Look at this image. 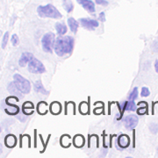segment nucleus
<instances>
[{
  "mask_svg": "<svg viewBox=\"0 0 158 158\" xmlns=\"http://www.w3.org/2000/svg\"><path fill=\"white\" fill-rule=\"evenodd\" d=\"M74 39L71 36H60L55 43V52L58 56L69 55L73 51Z\"/></svg>",
  "mask_w": 158,
  "mask_h": 158,
  "instance_id": "1",
  "label": "nucleus"
},
{
  "mask_svg": "<svg viewBox=\"0 0 158 158\" xmlns=\"http://www.w3.org/2000/svg\"><path fill=\"white\" fill-rule=\"evenodd\" d=\"M38 15L40 18H50V19H61L62 17V13L57 10L53 5L40 6L37 8Z\"/></svg>",
  "mask_w": 158,
  "mask_h": 158,
  "instance_id": "2",
  "label": "nucleus"
},
{
  "mask_svg": "<svg viewBox=\"0 0 158 158\" xmlns=\"http://www.w3.org/2000/svg\"><path fill=\"white\" fill-rule=\"evenodd\" d=\"M55 34L54 33H47L43 35L41 39V45H42V49L46 53H51L53 48L55 47Z\"/></svg>",
  "mask_w": 158,
  "mask_h": 158,
  "instance_id": "3",
  "label": "nucleus"
},
{
  "mask_svg": "<svg viewBox=\"0 0 158 158\" xmlns=\"http://www.w3.org/2000/svg\"><path fill=\"white\" fill-rule=\"evenodd\" d=\"M13 79L15 84L17 85V86L19 88V90L22 91L23 93L27 94L30 92L31 90V85L27 79H26L25 77H23L22 76H20L19 74H15L13 76Z\"/></svg>",
  "mask_w": 158,
  "mask_h": 158,
  "instance_id": "4",
  "label": "nucleus"
},
{
  "mask_svg": "<svg viewBox=\"0 0 158 158\" xmlns=\"http://www.w3.org/2000/svg\"><path fill=\"white\" fill-rule=\"evenodd\" d=\"M28 70L33 74H41L45 72L46 69L42 62L34 57L28 63Z\"/></svg>",
  "mask_w": 158,
  "mask_h": 158,
  "instance_id": "5",
  "label": "nucleus"
},
{
  "mask_svg": "<svg viewBox=\"0 0 158 158\" xmlns=\"http://www.w3.org/2000/svg\"><path fill=\"white\" fill-rule=\"evenodd\" d=\"M79 23L84 28L87 30H94L99 26V23L95 19H86V18H82L79 19Z\"/></svg>",
  "mask_w": 158,
  "mask_h": 158,
  "instance_id": "6",
  "label": "nucleus"
},
{
  "mask_svg": "<svg viewBox=\"0 0 158 158\" xmlns=\"http://www.w3.org/2000/svg\"><path fill=\"white\" fill-rule=\"evenodd\" d=\"M139 118L135 115H128L124 118V126L127 129H134L136 126L138 125Z\"/></svg>",
  "mask_w": 158,
  "mask_h": 158,
  "instance_id": "7",
  "label": "nucleus"
},
{
  "mask_svg": "<svg viewBox=\"0 0 158 158\" xmlns=\"http://www.w3.org/2000/svg\"><path fill=\"white\" fill-rule=\"evenodd\" d=\"M77 2L78 3L79 5L84 7V9H85L87 11L89 12H95V4L93 1L91 0H77Z\"/></svg>",
  "mask_w": 158,
  "mask_h": 158,
  "instance_id": "8",
  "label": "nucleus"
},
{
  "mask_svg": "<svg viewBox=\"0 0 158 158\" xmlns=\"http://www.w3.org/2000/svg\"><path fill=\"white\" fill-rule=\"evenodd\" d=\"M34 58V56L32 53H29V52H25L21 55V56L19 58V64L20 67H25L29 62Z\"/></svg>",
  "mask_w": 158,
  "mask_h": 158,
  "instance_id": "9",
  "label": "nucleus"
},
{
  "mask_svg": "<svg viewBox=\"0 0 158 158\" xmlns=\"http://www.w3.org/2000/svg\"><path fill=\"white\" fill-rule=\"evenodd\" d=\"M8 90H9L11 93H12V94H14V95H16L17 97H19V98H21V97L23 96V92L19 90V88L18 87L17 85L15 84L14 81L9 84V85H8Z\"/></svg>",
  "mask_w": 158,
  "mask_h": 158,
  "instance_id": "10",
  "label": "nucleus"
},
{
  "mask_svg": "<svg viewBox=\"0 0 158 158\" xmlns=\"http://www.w3.org/2000/svg\"><path fill=\"white\" fill-rule=\"evenodd\" d=\"M130 140L129 137L126 135H121L120 136H118V147L121 148H126L129 146Z\"/></svg>",
  "mask_w": 158,
  "mask_h": 158,
  "instance_id": "11",
  "label": "nucleus"
},
{
  "mask_svg": "<svg viewBox=\"0 0 158 158\" xmlns=\"http://www.w3.org/2000/svg\"><path fill=\"white\" fill-rule=\"evenodd\" d=\"M121 108H122L121 109V113H123L124 110H127V111H135V104L134 100L123 102Z\"/></svg>",
  "mask_w": 158,
  "mask_h": 158,
  "instance_id": "12",
  "label": "nucleus"
},
{
  "mask_svg": "<svg viewBox=\"0 0 158 158\" xmlns=\"http://www.w3.org/2000/svg\"><path fill=\"white\" fill-rule=\"evenodd\" d=\"M68 25L69 27V28H70V30H71V32L73 34H77L79 27V22H77L74 18H69Z\"/></svg>",
  "mask_w": 158,
  "mask_h": 158,
  "instance_id": "13",
  "label": "nucleus"
},
{
  "mask_svg": "<svg viewBox=\"0 0 158 158\" xmlns=\"http://www.w3.org/2000/svg\"><path fill=\"white\" fill-rule=\"evenodd\" d=\"M34 89L36 92L38 93H41V94H45V95H48V91L45 90L44 86L42 85L41 82L40 81H36L34 83Z\"/></svg>",
  "mask_w": 158,
  "mask_h": 158,
  "instance_id": "14",
  "label": "nucleus"
},
{
  "mask_svg": "<svg viewBox=\"0 0 158 158\" xmlns=\"http://www.w3.org/2000/svg\"><path fill=\"white\" fill-rule=\"evenodd\" d=\"M55 27H56L57 34H60V35H63V34H65L67 33V27H66V25L63 24V23H56Z\"/></svg>",
  "mask_w": 158,
  "mask_h": 158,
  "instance_id": "15",
  "label": "nucleus"
},
{
  "mask_svg": "<svg viewBox=\"0 0 158 158\" xmlns=\"http://www.w3.org/2000/svg\"><path fill=\"white\" fill-rule=\"evenodd\" d=\"M5 142H6V145L8 148H13L16 145V137L12 135H9L6 137L5 139Z\"/></svg>",
  "mask_w": 158,
  "mask_h": 158,
  "instance_id": "16",
  "label": "nucleus"
},
{
  "mask_svg": "<svg viewBox=\"0 0 158 158\" xmlns=\"http://www.w3.org/2000/svg\"><path fill=\"white\" fill-rule=\"evenodd\" d=\"M73 144L76 146L77 148H81L84 146L85 144V138L81 135H77L74 137L73 140Z\"/></svg>",
  "mask_w": 158,
  "mask_h": 158,
  "instance_id": "17",
  "label": "nucleus"
},
{
  "mask_svg": "<svg viewBox=\"0 0 158 158\" xmlns=\"http://www.w3.org/2000/svg\"><path fill=\"white\" fill-rule=\"evenodd\" d=\"M61 110H62V106L60 105V103L58 102H53L52 105L50 106V111L51 113L55 115H57L61 113Z\"/></svg>",
  "mask_w": 158,
  "mask_h": 158,
  "instance_id": "18",
  "label": "nucleus"
},
{
  "mask_svg": "<svg viewBox=\"0 0 158 158\" xmlns=\"http://www.w3.org/2000/svg\"><path fill=\"white\" fill-rule=\"evenodd\" d=\"M63 1V6L65 8V10L67 11V12H71L73 11V4L70 1H67V0H62Z\"/></svg>",
  "mask_w": 158,
  "mask_h": 158,
  "instance_id": "19",
  "label": "nucleus"
},
{
  "mask_svg": "<svg viewBox=\"0 0 158 158\" xmlns=\"http://www.w3.org/2000/svg\"><path fill=\"white\" fill-rule=\"evenodd\" d=\"M137 97H138V88L135 87L134 90H132V92L129 94L128 99H129V100H135V98H137Z\"/></svg>",
  "mask_w": 158,
  "mask_h": 158,
  "instance_id": "20",
  "label": "nucleus"
},
{
  "mask_svg": "<svg viewBox=\"0 0 158 158\" xmlns=\"http://www.w3.org/2000/svg\"><path fill=\"white\" fill-rule=\"evenodd\" d=\"M88 109H89V106H88V105H87L85 102H83V103L80 105V112L83 113V114L87 113Z\"/></svg>",
  "mask_w": 158,
  "mask_h": 158,
  "instance_id": "21",
  "label": "nucleus"
},
{
  "mask_svg": "<svg viewBox=\"0 0 158 158\" xmlns=\"http://www.w3.org/2000/svg\"><path fill=\"white\" fill-rule=\"evenodd\" d=\"M8 40H9V33H8V32H6V34H4L3 39H2V48H3V49L6 48Z\"/></svg>",
  "mask_w": 158,
  "mask_h": 158,
  "instance_id": "22",
  "label": "nucleus"
},
{
  "mask_svg": "<svg viewBox=\"0 0 158 158\" xmlns=\"http://www.w3.org/2000/svg\"><path fill=\"white\" fill-rule=\"evenodd\" d=\"M11 44H12V46H14V47H16V46L19 45V37H18L17 34H13V35L11 36Z\"/></svg>",
  "mask_w": 158,
  "mask_h": 158,
  "instance_id": "23",
  "label": "nucleus"
},
{
  "mask_svg": "<svg viewBox=\"0 0 158 158\" xmlns=\"http://www.w3.org/2000/svg\"><path fill=\"white\" fill-rule=\"evenodd\" d=\"M149 94H150V91L148 90V87H142L141 88V97H144V98H146V97L149 96Z\"/></svg>",
  "mask_w": 158,
  "mask_h": 158,
  "instance_id": "24",
  "label": "nucleus"
},
{
  "mask_svg": "<svg viewBox=\"0 0 158 158\" xmlns=\"http://www.w3.org/2000/svg\"><path fill=\"white\" fill-rule=\"evenodd\" d=\"M149 130H150V132L152 133L153 135H156V134H157L158 125L155 124V123L150 124V126H149Z\"/></svg>",
  "mask_w": 158,
  "mask_h": 158,
  "instance_id": "25",
  "label": "nucleus"
},
{
  "mask_svg": "<svg viewBox=\"0 0 158 158\" xmlns=\"http://www.w3.org/2000/svg\"><path fill=\"white\" fill-rule=\"evenodd\" d=\"M152 50L156 53H158V37L154 40L152 42Z\"/></svg>",
  "mask_w": 158,
  "mask_h": 158,
  "instance_id": "26",
  "label": "nucleus"
},
{
  "mask_svg": "<svg viewBox=\"0 0 158 158\" xmlns=\"http://www.w3.org/2000/svg\"><path fill=\"white\" fill-rule=\"evenodd\" d=\"M95 2L99 6H107L108 5V2L106 0H95Z\"/></svg>",
  "mask_w": 158,
  "mask_h": 158,
  "instance_id": "27",
  "label": "nucleus"
},
{
  "mask_svg": "<svg viewBox=\"0 0 158 158\" xmlns=\"http://www.w3.org/2000/svg\"><path fill=\"white\" fill-rule=\"evenodd\" d=\"M106 14H105V12L104 11H102L100 12V14H99V20L101 21V22H105L106 21V16H105Z\"/></svg>",
  "mask_w": 158,
  "mask_h": 158,
  "instance_id": "28",
  "label": "nucleus"
},
{
  "mask_svg": "<svg viewBox=\"0 0 158 158\" xmlns=\"http://www.w3.org/2000/svg\"><path fill=\"white\" fill-rule=\"evenodd\" d=\"M155 69H156V73H158V59L155 62Z\"/></svg>",
  "mask_w": 158,
  "mask_h": 158,
  "instance_id": "29",
  "label": "nucleus"
}]
</instances>
